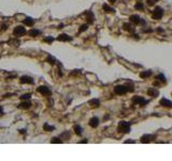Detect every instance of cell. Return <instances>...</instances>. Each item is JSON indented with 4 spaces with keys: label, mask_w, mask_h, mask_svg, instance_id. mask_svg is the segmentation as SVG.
<instances>
[{
    "label": "cell",
    "mask_w": 172,
    "mask_h": 161,
    "mask_svg": "<svg viewBox=\"0 0 172 161\" xmlns=\"http://www.w3.org/2000/svg\"><path fill=\"white\" fill-rule=\"evenodd\" d=\"M46 61L49 62V63H51V64H55L56 62H57V60H56L53 56H51V55H49L47 56V58H46Z\"/></svg>",
    "instance_id": "d4e9b609"
},
{
    "label": "cell",
    "mask_w": 172,
    "mask_h": 161,
    "mask_svg": "<svg viewBox=\"0 0 172 161\" xmlns=\"http://www.w3.org/2000/svg\"><path fill=\"white\" fill-rule=\"evenodd\" d=\"M131 101H132L133 104H139V105H141V106H145L146 104L149 103V100H146L145 98H143L141 96L133 97V98L131 99Z\"/></svg>",
    "instance_id": "7a4b0ae2"
},
{
    "label": "cell",
    "mask_w": 172,
    "mask_h": 161,
    "mask_svg": "<svg viewBox=\"0 0 172 161\" xmlns=\"http://www.w3.org/2000/svg\"><path fill=\"white\" fill-rule=\"evenodd\" d=\"M51 143H55V144H60V143H62V140L59 138H57V136H55V138H53L51 140Z\"/></svg>",
    "instance_id": "f1b7e54d"
},
{
    "label": "cell",
    "mask_w": 172,
    "mask_h": 161,
    "mask_svg": "<svg viewBox=\"0 0 172 161\" xmlns=\"http://www.w3.org/2000/svg\"><path fill=\"white\" fill-rule=\"evenodd\" d=\"M88 105L90 107H99L100 106V101L99 99H91L88 101Z\"/></svg>",
    "instance_id": "5bb4252c"
},
{
    "label": "cell",
    "mask_w": 172,
    "mask_h": 161,
    "mask_svg": "<svg viewBox=\"0 0 172 161\" xmlns=\"http://www.w3.org/2000/svg\"><path fill=\"white\" fill-rule=\"evenodd\" d=\"M31 106V102L29 100H23V102H21L17 105L18 108H23V110H28Z\"/></svg>",
    "instance_id": "30bf717a"
},
{
    "label": "cell",
    "mask_w": 172,
    "mask_h": 161,
    "mask_svg": "<svg viewBox=\"0 0 172 161\" xmlns=\"http://www.w3.org/2000/svg\"><path fill=\"white\" fill-rule=\"evenodd\" d=\"M109 2L110 3H115V2H116V0H109Z\"/></svg>",
    "instance_id": "ab89813d"
},
{
    "label": "cell",
    "mask_w": 172,
    "mask_h": 161,
    "mask_svg": "<svg viewBox=\"0 0 172 161\" xmlns=\"http://www.w3.org/2000/svg\"><path fill=\"white\" fill-rule=\"evenodd\" d=\"M163 15V9L160 7H155V9L153 10V14H152V17H153L154 19H157V21H159V19H161Z\"/></svg>",
    "instance_id": "3957f363"
},
{
    "label": "cell",
    "mask_w": 172,
    "mask_h": 161,
    "mask_svg": "<svg viewBox=\"0 0 172 161\" xmlns=\"http://www.w3.org/2000/svg\"><path fill=\"white\" fill-rule=\"evenodd\" d=\"M41 33H42L41 30L35 29V28H32V29H30L29 31H28V34H29L30 37H38V35H40Z\"/></svg>",
    "instance_id": "2e32d148"
},
{
    "label": "cell",
    "mask_w": 172,
    "mask_h": 161,
    "mask_svg": "<svg viewBox=\"0 0 172 161\" xmlns=\"http://www.w3.org/2000/svg\"><path fill=\"white\" fill-rule=\"evenodd\" d=\"M123 28H124V29H125L126 31L131 32V33H133V32H134V28H133V26L131 25V24H129V23H124V24H123Z\"/></svg>",
    "instance_id": "4fadbf2b"
},
{
    "label": "cell",
    "mask_w": 172,
    "mask_h": 161,
    "mask_svg": "<svg viewBox=\"0 0 172 161\" xmlns=\"http://www.w3.org/2000/svg\"><path fill=\"white\" fill-rule=\"evenodd\" d=\"M159 104L162 105V106H166V107H171L172 106L171 101H170V100H168V99H166V98H162L160 101H159Z\"/></svg>",
    "instance_id": "9a60e30c"
},
{
    "label": "cell",
    "mask_w": 172,
    "mask_h": 161,
    "mask_svg": "<svg viewBox=\"0 0 172 161\" xmlns=\"http://www.w3.org/2000/svg\"><path fill=\"white\" fill-rule=\"evenodd\" d=\"M88 124H89V126H90L91 128H97V127L99 126V118L96 117V116H94V117H91V118L89 119Z\"/></svg>",
    "instance_id": "7c38bea8"
},
{
    "label": "cell",
    "mask_w": 172,
    "mask_h": 161,
    "mask_svg": "<svg viewBox=\"0 0 172 161\" xmlns=\"http://www.w3.org/2000/svg\"><path fill=\"white\" fill-rule=\"evenodd\" d=\"M37 90H38V92H40V94L43 96H51L52 95V91L47 86H39L37 88Z\"/></svg>",
    "instance_id": "8992f818"
},
{
    "label": "cell",
    "mask_w": 172,
    "mask_h": 161,
    "mask_svg": "<svg viewBox=\"0 0 172 161\" xmlns=\"http://www.w3.org/2000/svg\"><path fill=\"white\" fill-rule=\"evenodd\" d=\"M19 133H21V134H25L26 130H25V129H21V130H19Z\"/></svg>",
    "instance_id": "8d00e7d4"
},
{
    "label": "cell",
    "mask_w": 172,
    "mask_h": 161,
    "mask_svg": "<svg viewBox=\"0 0 172 161\" xmlns=\"http://www.w3.org/2000/svg\"><path fill=\"white\" fill-rule=\"evenodd\" d=\"M74 72H71L70 75H74V74H79L80 72H81V70H73Z\"/></svg>",
    "instance_id": "d6a6232c"
},
{
    "label": "cell",
    "mask_w": 172,
    "mask_h": 161,
    "mask_svg": "<svg viewBox=\"0 0 172 161\" xmlns=\"http://www.w3.org/2000/svg\"><path fill=\"white\" fill-rule=\"evenodd\" d=\"M26 28H24L23 26H16L13 30V34L15 37H22V35L26 34Z\"/></svg>",
    "instance_id": "277c9868"
},
{
    "label": "cell",
    "mask_w": 172,
    "mask_h": 161,
    "mask_svg": "<svg viewBox=\"0 0 172 161\" xmlns=\"http://www.w3.org/2000/svg\"><path fill=\"white\" fill-rule=\"evenodd\" d=\"M125 143H135V141H133V140H127V141H125Z\"/></svg>",
    "instance_id": "74e56055"
},
{
    "label": "cell",
    "mask_w": 172,
    "mask_h": 161,
    "mask_svg": "<svg viewBox=\"0 0 172 161\" xmlns=\"http://www.w3.org/2000/svg\"><path fill=\"white\" fill-rule=\"evenodd\" d=\"M57 40L58 41H61V42H69V41H72L73 38L70 37V35L67 34V33H61V34L58 35Z\"/></svg>",
    "instance_id": "9c48e42d"
},
{
    "label": "cell",
    "mask_w": 172,
    "mask_h": 161,
    "mask_svg": "<svg viewBox=\"0 0 172 161\" xmlns=\"http://www.w3.org/2000/svg\"><path fill=\"white\" fill-rule=\"evenodd\" d=\"M155 1H159V0H155Z\"/></svg>",
    "instance_id": "60d3db41"
},
{
    "label": "cell",
    "mask_w": 172,
    "mask_h": 161,
    "mask_svg": "<svg viewBox=\"0 0 172 161\" xmlns=\"http://www.w3.org/2000/svg\"><path fill=\"white\" fill-rule=\"evenodd\" d=\"M59 138H60L61 140H69L70 138H71V134H70V132L69 131H65V132H62V133L59 135Z\"/></svg>",
    "instance_id": "44dd1931"
},
{
    "label": "cell",
    "mask_w": 172,
    "mask_h": 161,
    "mask_svg": "<svg viewBox=\"0 0 172 161\" xmlns=\"http://www.w3.org/2000/svg\"><path fill=\"white\" fill-rule=\"evenodd\" d=\"M73 130H74V132H75V134H78V135H82V131H83V129H82V127L80 126V125H75V126L73 127Z\"/></svg>",
    "instance_id": "603a6c76"
},
{
    "label": "cell",
    "mask_w": 172,
    "mask_h": 161,
    "mask_svg": "<svg viewBox=\"0 0 172 161\" xmlns=\"http://www.w3.org/2000/svg\"><path fill=\"white\" fill-rule=\"evenodd\" d=\"M117 129L119 132H123V133H129L131 131V124L128 122H119Z\"/></svg>",
    "instance_id": "6da1fadb"
},
{
    "label": "cell",
    "mask_w": 172,
    "mask_h": 161,
    "mask_svg": "<svg viewBox=\"0 0 172 161\" xmlns=\"http://www.w3.org/2000/svg\"><path fill=\"white\" fill-rule=\"evenodd\" d=\"M23 23L25 24L26 26L32 27V26H33V24H35V19H33V18H31V17H25V18H24V21H23Z\"/></svg>",
    "instance_id": "e0dca14e"
},
{
    "label": "cell",
    "mask_w": 172,
    "mask_h": 161,
    "mask_svg": "<svg viewBox=\"0 0 172 161\" xmlns=\"http://www.w3.org/2000/svg\"><path fill=\"white\" fill-rule=\"evenodd\" d=\"M19 83L21 84H33L35 80L31 76H28V75H24L19 78Z\"/></svg>",
    "instance_id": "ba28073f"
},
{
    "label": "cell",
    "mask_w": 172,
    "mask_h": 161,
    "mask_svg": "<svg viewBox=\"0 0 172 161\" xmlns=\"http://www.w3.org/2000/svg\"><path fill=\"white\" fill-rule=\"evenodd\" d=\"M157 79H158V80H160V82H161V83H163V84H166V83H167L166 76L163 75L162 73H160V74H158V75H157Z\"/></svg>",
    "instance_id": "83f0119b"
},
{
    "label": "cell",
    "mask_w": 172,
    "mask_h": 161,
    "mask_svg": "<svg viewBox=\"0 0 172 161\" xmlns=\"http://www.w3.org/2000/svg\"><path fill=\"white\" fill-rule=\"evenodd\" d=\"M134 9L143 11V10H144V5H143L142 2H138V3H135V5H134Z\"/></svg>",
    "instance_id": "4316f807"
},
{
    "label": "cell",
    "mask_w": 172,
    "mask_h": 161,
    "mask_svg": "<svg viewBox=\"0 0 172 161\" xmlns=\"http://www.w3.org/2000/svg\"><path fill=\"white\" fill-rule=\"evenodd\" d=\"M152 75V71L151 70H147V71H143L140 73V77L141 78H146V77H150Z\"/></svg>",
    "instance_id": "7402d4cb"
},
{
    "label": "cell",
    "mask_w": 172,
    "mask_h": 161,
    "mask_svg": "<svg viewBox=\"0 0 172 161\" xmlns=\"http://www.w3.org/2000/svg\"><path fill=\"white\" fill-rule=\"evenodd\" d=\"M102 8H103V10H105L107 13H115V9H114V8H112V7H110L108 3H103Z\"/></svg>",
    "instance_id": "ac0fdd59"
},
{
    "label": "cell",
    "mask_w": 172,
    "mask_h": 161,
    "mask_svg": "<svg viewBox=\"0 0 172 161\" xmlns=\"http://www.w3.org/2000/svg\"><path fill=\"white\" fill-rule=\"evenodd\" d=\"M44 42H47V43H52L54 41V38H52V37H46V38H44V40H43Z\"/></svg>",
    "instance_id": "1f68e13d"
},
{
    "label": "cell",
    "mask_w": 172,
    "mask_h": 161,
    "mask_svg": "<svg viewBox=\"0 0 172 161\" xmlns=\"http://www.w3.org/2000/svg\"><path fill=\"white\" fill-rule=\"evenodd\" d=\"M155 0H147V3H149L150 6H153V5H155Z\"/></svg>",
    "instance_id": "836d02e7"
},
{
    "label": "cell",
    "mask_w": 172,
    "mask_h": 161,
    "mask_svg": "<svg viewBox=\"0 0 172 161\" xmlns=\"http://www.w3.org/2000/svg\"><path fill=\"white\" fill-rule=\"evenodd\" d=\"M87 142H88V140H87V139H85V140H83V141H81V142H80V143H87Z\"/></svg>",
    "instance_id": "f35d334b"
},
{
    "label": "cell",
    "mask_w": 172,
    "mask_h": 161,
    "mask_svg": "<svg viewBox=\"0 0 172 161\" xmlns=\"http://www.w3.org/2000/svg\"><path fill=\"white\" fill-rule=\"evenodd\" d=\"M85 15H86V19H87V23H88V25L94 23V19H95V15L91 11H86L85 12Z\"/></svg>",
    "instance_id": "8fae6325"
},
{
    "label": "cell",
    "mask_w": 172,
    "mask_h": 161,
    "mask_svg": "<svg viewBox=\"0 0 172 161\" xmlns=\"http://www.w3.org/2000/svg\"><path fill=\"white\" fill-rule=\"evenodd\" d=\"M156 139V135L155 134H144V135H142L141 136V142L142 143H150V142H152L153 140H155Z\"/></svg>",
    "instance_id": "52a82bcc"
},
{
    "label": "cell",
    "mask_w": 172,
    "mask_h": 161,
    "mask_svg": "<svg viewBox=\"0 0 172 161\" xmlns=\"http://www.w3.org/2000/svg\"><path fill=\"white\" fill-rule=\"evenodd\" d=\"M43 129H44V131L50 132V131L55 130V127L54 126H50L49 124H44V125H43Z\"/></svg>",
    "instance_id": "cb8c5ba5"
},
{
    "label": "cell",
    "mask_w": 172,
    "mask_h": 161,
    "mask_svg": "<svg viewBox=\"0 0 172 161\" xmlns=\"http://www.w3.org/2000/svg\"><path fill=\"white\" fill-rule=\"evenodd\" d=\"M124 85L126 86L127 90L129 91V92H132V91L134 90V87H133V85H132V83H126V84H124Z\"/></svg>",
    "instance_id": "484cf974"
},
{
    "label": "cell",
    "mask_w": 172,
    "mask_h": 161,
    "mask_svg": "<svg viewBox=\"0 0 172 161\" xmlns=\"http://www.w3.org/2000/svg\"><path fill=\"white\" fill-rule=\"evenodd\" d=\"M142 31H143V32H153L154 30H153V29H143Z\"/></svg>",
    "instance_id": "d590c367"
},
{
    "label": "cell",
    "mask_w": 172,
    "mask_h": 161,
    "mask_svg": "<svg viewBox=\"0 0 172 161\" xmlns=\"http://www.w3.org/2000/svg\"><path fill=\"white\" fill-rule=\"evenodd\" d=\"M3 114H5V112H3V107L0 105V116H3Z\"/></svg>",
    "instance_id": "e575fe53"
},
{
    "label": "cell",
    "mask_w": 172,
    "mask_h": 161,
    "mask_svg": "<svg viewBox=\"0 0 172 161\" xmlns=\"http://www.w3.org/2000/svg\"><path fill=\"white\" fill-rule=\"evenodd\" d=\"M30 98H31V95H30V94H25V95H23V96L21 97L22 100H29Z\"/></svg>",
    "instance_id": "4dcf8cb0"
},
{
    "label": "cell",
    "mask_w": 172,
    "mask_h": 161,
    "mask_svg": "<svg viewBox=\"0 0 172 161\" xmlns=\"http://www.w3.org/2000/svg\"><path fill=\"white\" fill-rule=\"evenodd\" d=\"M114 92L116 95H125V94H127L128 92V90H127V88H126V86L125 85H117V86H115L114 87Z\"/></svg>",
    "instance_id": "5b68a950"
},
{
    "label": "cell",
    "mask_w": 172,
    "mask_h": 161,
    "mask_svg": "<svg viewBox=\"0 0 172 161\" xmlns=\"http://www.w3.org/2000/svg\"><path fill=\"white\" fill-rule=\"evenodd\" d=\"M129 19L134 24H140V19H141V17H140L139 15H137V14H132V15H130Z\"/></svg>",
    "instance_id": "ffe728a7"
},
{
    "label": "cell",
    "mask_w": 172,
    "mask_h": 161,
    "mask_svg": "<svg viewBox=\"0 0 172 161\" xmlns=\"http://www.w3.org/2000/svg\"><path fill=\"white\" fill-rule=\"evenodd\" d=\"M87 28H88V24H84V25H82L81 27H80V30H79V32H80V33H81V32H83V31L87 30Z\"/></svg>",
    "instance_id": "f546056e"
},
{
    "label": "cell",
    "mask_w": 172,
    "mask_h": 161,
    "mask_svg": "<svg viewBox=\"0 0 172 161\" xmlns=\"http://www.w3.org/2000/svg\"><path fill=\"white\" fill-rule=\"evenodd\" d=\"M147 95L151 97H157L159 95V91L156 89V88H150V89L147 90Z\"/></svg>",
    "instance_id": "d6986e66"
}]
</instances>
